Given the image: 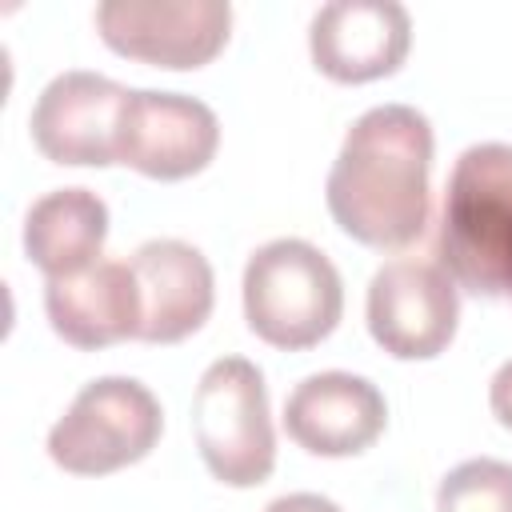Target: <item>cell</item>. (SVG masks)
<instances>
[{
	"label": "cell",
	"instance_id": "6da1fadb",
	"mask_svg": "<svg viewBox=\"0 0 512 512\" xmlns=\"http://www.w3.org/2000/svg\"><path fill=\"white\" fill-rule=\"evenodd\" d=\"M432 124L412 104H376L352 120L324 200L340 232L368 248H404L428 224Z\"/></svg>",
	"mask_w": 512,
	"mask_h": 512
},
{
	"label": "cell",
	"instance_id": "7a4b0ae2",
	"mask_svg": "<svg viewBox=\"0 0 512 512\" xmlns=\"http://www.w3.org/2000/svg\"><path fill=\"white\" fill-rule=\"evenodd\" d=\"M440 268L472 296H512V144L460 152L444 188Z\"/></svg>",
	"mask_w": 512,
	"mask_h": 512
},
{
	"label": "cell",
	"instance_id": "3957f363",
	"mask_svg": "<svg viewBox=\"0 0 512 512\" xmlns=\"http://www.w3.org/2000/svg\"><path fill=\"white\" fill-rule=\"evenodd\" d=\"M344 312L336 264L308 240L280 236L260 244L244 264V320L276 348L320 344Z\"/></svg>",
	"mask_w": 512,
	"mask_h": 512
},
{
	"label": "cell",
	"instance_id": "277c9868",
	"mask_svg": "<svg viewBox=\"0 0 512 512\" xmlns=\"http://www.w3.org/2000/svg\"><path fill=\"white\" fill-rule=\"evenodd\" d=\"M192 436L204 468L232 484L252 488L276 464V432L268 412V384L244 356H220L204 368L192 392Z\"/></svg>",
	"mask_w": 512,
	"mask_h": 512
},
{
	"label": "cell",
	"instance_id": "5b68a950",
	"mask_svg": "<svg viewBox=\"0 0 512 512\" xmlns=\"http://www.w3.org/2000/svg\"><path fill=\"white\" fill-rule=\"evenodd\" d=\"M164 432L160 400L132 376L88 380L48 432V456L76 476H104L144 460Z\"/></svg>",
	"mask_w": 512,
	"mask_h": 512
},
{
	"label": "cell",
	"instance_id": "8992f818",
	"mask_svg": "<svg viewBox=\"0 0 512 512\" xmlns=\"http://www.w3.org/2000/svg\"><path fill=\"white\" fill-rule=\"evenodd\" d=\"M100 40L156 68L208 64L232 28L228 0H104L96 4Z\"/></svg>",
	"mask_w": 512,
	"mask_h": 512
},
{
	"label": "cell",
	"instance_id": "52a82bcc",
	"mask_svg": "<svg viewBox=\"0 0 512 512\" xmlns=\"http://www.w3.org/2000/svg\"><path fill=\"white\" fill-rule=\"evenodd\" d=\"M460 320L456 280L428 260H388L368 284V332L400 360L440 356Z\"/></svg>",
	"mask_w": 512,
	"mask_h": 512
},
{
	"label": "cell",
	"instance_id": "ba28073f",
	"mask_svg": "<svg viewBox=\"0 0 512 512\" xmlns=\"http://www.w3.org/2000/svg\"><path fill=\"white\" fill-rule=\"evenodd\" d=\"M132 88L100 76V72H60L44 84L32 104L28 128L36 148L52 164H116V136L128 108Z\"/></svg>",
	"mask_w": 512,
	"mask_h": 512
},
{
	"label": "cell",
	"instance_id": "9c48e42d",
	"mask_svg": "<svg viewBox=\"0 0 512 512\" xmlns=\"http://www.w3.org/2000/svg\"><path fill=\"white\" fill-rule=\"evenodd\" d=\"M220 120L216 112L184 92L132 88L120 136L116 164H128L152 180H184L216 156Z\"/></svg>",
	"mask_w": 512,
	"mask_h": 512
},
{
	"label": "cell",
	"instance_id": "30bf717a",
	"mask_svg": "<svg viewBox=\"0 0 512 512\" xmlns=\"http://www.w3.org/2000/svg\"><path fill=\"white\" fill-rule=\"evenodd\" d=\"M412 44V16L396 0H328L308 28L312 60L340 84L392 76Z\"/></svg>",
	"mask_w": 512,
	"mask_h": 512
},
{
	"label": "cell",
	"instance_id": "8fae6325",
	"mask_svg": "<svg viewBox=\"0 0 512 512\" xmlns=\"http://www.w3.org/2000/svg\"><path fill=\"white\" fill-rule=\"evenodd\" d=\"M384 424V392L352 372L304 376L284 400V428L312 456H356L384 432Z\"/></svg>",
	"mask_w": 512,
	"mask_h": 512
},
{
	"label": "cell",
	"instance_id": "7c38bea8",
	"mask_svg": "<svg viewBox=\"0 0 512 512\" xmlns=\"http://www.w3.org/2000/svg\"><path fill=\"white\" fill-rule=\"evenodd\" d=\"M128 268L140 288V340L148 344H176L192 336L216 296L212 264L200 248L184 240H148L128 256Z\"/></svg>",
	"mask_w": 512,
	"mask_h": 512
},
{
	"label": "cell",
	"instance_id": "4fadbf2b",
	"mask_svg": "<svg viewBox=\"0 0 512 512\" xmlns=\"http://www.w3.org/2000/svg\"><path fill=\"white\" fill-rule=\"evenodd\" d=\"M44 312L76 348H108L116 340L140 336V288L128 260H96L76 276L44 284Z\"/></svg>",
	"mask_w": 512,
	"mask_h": 512
},
{
	"label": "cell",
	"instance_id": "5bb4252c",
	"mask_svg": "<svg viewBox=\"0 0 512 512\" xmlns=\"http://www.w3.org/2000/svg\"><path fill=\"white\" fill-rule=\"evenodd\" d=\"M108 240V204L88 188H56L24 216V252L48 276H76L100 260Z\"/></svg>",
	"mask_w": 512,
	"mask_h": 512
},
{
	"label": "cell",
	"instance_id": "9a60e30c",
	"mask_svg": "<svg viewBox=\"0 0 512 512\" xmlns=\"http://www.w3.org/2000/svg\"><path fill=\"white\" fill-rule=\"evenodd\" d=\"M436 512H512V464L492 456L456 464L436 488Z\"/></svg>",
	"mask_w": 512,
	"mask_h": 512
},
{
	"label": "cell",
	"instance_id": "2e32d148",
	"mask_svg": "<svg viewBox=\"0 0 512 512\" xmlns=\"http://www.w3.org/2000/svg\"><path fill=\"white\" fill-rule=\"evenodd\" d=\"M488 404H492V416H496L504 428H512V360H504V364L496 368V376H492V384H488Z\"/></svg>",
	"mask_w": 512,
	"mask_h": 512
},
{
	"label": "cell",
	"instance_id": "e0dca14e",
	"mask_svg": "<svg viewBox=\"0 0 512 512\" xmlns=\"http://www.w3.org/2000/svg\"><path fill=\"white\" fill-rule=\"evenodd\" d=\"M264 512H340V508L320 492H288V496L272 500Z\"/></svg>",
	"mask_w": 512,
	"mask_h": 512
}]
</instances>
